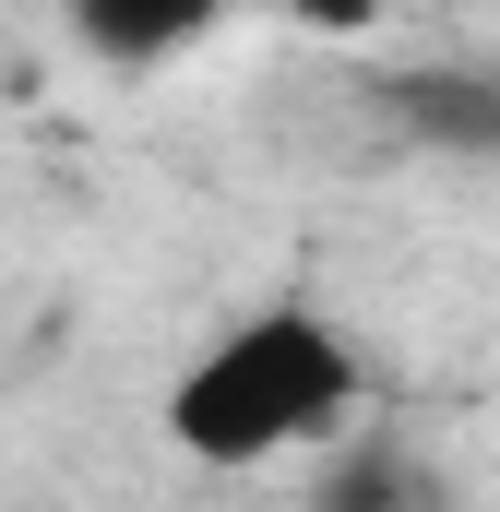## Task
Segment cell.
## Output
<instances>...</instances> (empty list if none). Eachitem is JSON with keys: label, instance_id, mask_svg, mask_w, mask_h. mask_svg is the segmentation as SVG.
I'll return each mask as SVG.
<instances>
[{"label": "cell", "instance_id": "6da1fadb", "mask_svg": "<svg viewBox=\"0 0 500 512\" xmlns=\"http://www.w3.org/2000/svg\"><path fill=\"white\" fill-rule=\"evenodd\" d=\"M358 405H370V370H358V346L310 310V298H262L239 322H215L191 358H179V382H167V441L191 453V465H286V453H310V441H346L358 429Z\"/></svg>", "mask_w": 500, "mask_h": 512}, {"label": "cell", "instance_id": "7a4b0ae2", "mask_svg": "<svg viewBox=\"0 0 500 512\" xmlns=\"http://www.w3.org/2000/svg\"><path fill=\"white\" fill-rule=\"evenodd\" d=\"M381 120L429 155H465V167H500V60H405L381 72Z\"/></svg>", "mask_w": 500, "mask_h": 512}, {"label": "cell", "instance_id": "3957f363", "mask_svg": "<svg viewBox=\"0 0 500 512\" xmlns=\"http://www.w3.org/2000/svg\"><path fill=\"white\" fill-rule=\"evenodd\" d=\"M215 24H227V0H72V36H84V60H108V72L191 60Z\"/></svg>", "mask_w": 500, "mask_h": 512}, {"label": "cell", "instance_id": "277c9868", "mask_svg": "<svg viewBox=\"0 0 500 512\" xmlns=\"http://www.w3.org/2000/svg\"><path fill=\"white\" fill-rule=\"evenodd\" d=\"M322 512H441V501H429V477H417L393 441H358V429H346V465H334Z\"/></svg>", "mask_w": 500, "mask_h": 512}, {"label": "cell", "instance_id": "5b68a950", "mask_svg": "<svg viewBox=\"0 0 500 512\" xmlns=\"http://www.w3.org/2000/svg\"><path fill=\"white\" fill-rule=\"evenodd\" d=\"M286 12H298L310 36H370L381 24V0H286Z\"/></svg>", "mask_w": 500, "mask_h": 512}]
</instances>
